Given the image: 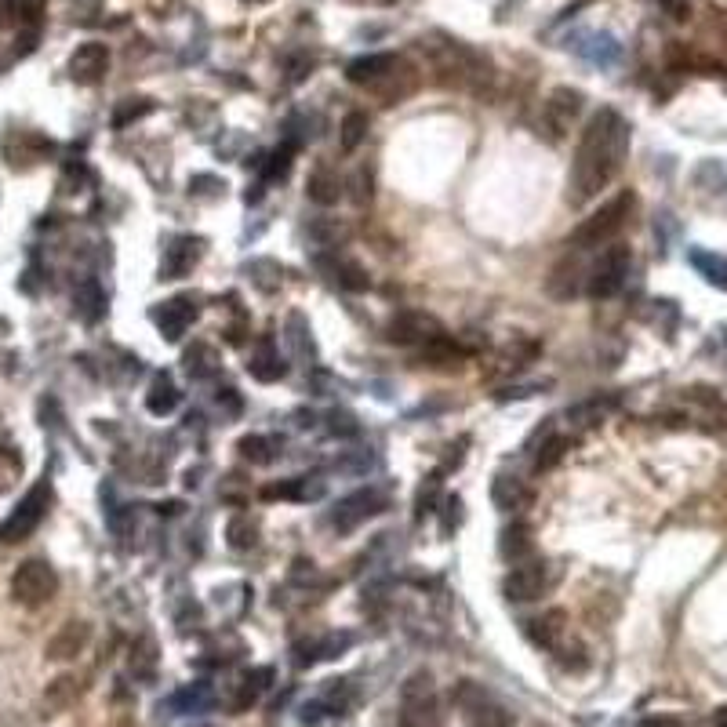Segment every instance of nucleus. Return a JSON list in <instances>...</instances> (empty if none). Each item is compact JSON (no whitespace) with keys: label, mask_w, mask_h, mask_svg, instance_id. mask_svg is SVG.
I'll return each mask as SVG.
<instances>
[{"label":"nucleus","mask_w":727,"mask_h":727,"mask_svg":"<svg viewBox=\"0 0 727 727\" xmlns=\"http://www.w3.org/2000/svg\"><path fill=\"white\" fill-rule=\"evenodd\" d=\"M629 142H633V128H629V120L618 110L604 106L600 113L589 117L586 131L578 139L575 164H571V179H568L571 204H586L600 190H608L611 179L626 164Z\"/></svg>","instance_id":"1"},{"label":"nucleus","mask_w":727,"mask_h":727,"mask_svg":"<svg viewBox=\"0 0 727 727\" xmlns=\"http://www.w3.org/2000/svg\"><path fill=\"white\" fill-rule=\"evenodd\" d=\"M633 208H637V193L633 190L615 193V197H611L608 204H600L589 219L578 222L575 230H571L568 244L571 248H604V244H611V240L622 233V226L629 222Z\"/></svg>","instance_id":"2"},{"label":"nucleus","mask_w":727,"mask_h":727,"mask_svg":"<svg viewBox=\"0 0 727 727\" xmlns=\"http://www.w3.org/2000/svg\"><path fill=\"white\" fill-rule=\"evenodd\" d=\"M451 698H455V709L466 720V727H513V709L477 680H459Z\"/></svg>","instance_id":"3"},{"label":"nucleus","mask_w":727,"mask_h":727,"mask_svg":"<svg viewBox=\"0 0 727 727\" xmlns=\"http://www.w3.org/2000/svg\"><path fill=\"white\" fill-rule=\"evenodd\" d=\"M55 593H59V575H55V568H51L48 560L40 557L22 560L19 568H15V575H11V597L22 608H40Z\"/></svg>","instance_id":"4"},{"label":"nucleus","mask_w":727,"mask_h":727,"mask_svg":"<svg viewBox=\"0 0 727 727\" xmlns=\"http://www.w3.org/2000/svg\"><path fill=\"white\" fill-rule=\"evenodd\" d=\"M629 269H633V251L626 244H608V251H600V259L589 269L586 291L593 299H615L626 288Z\"/></svg>","instance_id":"5"},{"label":"nucleus","mask_w":727,"mask_h":727,"mask_svg":"<svg viewBox=\"0 0 727 727\" xmlns=\"http://www.w3.org/2000/svg\"><path fill=\"white\" fill-rule=\"evenodd\" d=\"M48 506H51V484L40 480L37 488L26 491V498L11 509L8 520L0 524V542H8V546L11 542H26L40 528V520L48 517Z\"/></svg>","instance_id":"6"},{"label":"nucleus","mask_w":727,"mask_h":727,"mask_svg":"<svg viewBox=\"0 0 727 727\" xmlns=\"http://www.w3.org/2000/svg\"><path fill=\"white\" fill-rule=\"evenodd\" d=\"M386 506H389V498L382 488H360V491H353V495L339 498V506L331 509V528L339 531V535H349V531H357L364 520L386 513Z\"/></svg>","instance_id":"7"},{"label":"nucleus","mask_w":727,"mask_h":727,"mask_svg":"<svg viewBox=\"0 0 727 727\" xmlns=\"http://www.w3.org/2000/svg\"><path fill=\"white\" fill-rule=\"evenodd\" d=\"M553 578L557 575H553L546 560H520L506 575V582H502V593H506L509 604H531V600H538L553 586Z\"/></svg>","instance_id":"8"},{"label":"nucleus","mask_w":727,"mask_h":727,"mask_svg":"<svg viewBox=\"0 0 727 727\" xmlns=\"http://www.w3.org/2000/svg\"><path fill=\"white\" fill-rule=\"evenodd\" d=\"M404 727H440V713H437V691H433V677L429 673H415L408 677L404 691Z\"/></svg>","instance_id":"9"},{"label":"nucleus","mask_w":727,"mask_h":727,"mask_svg":"<svg viewBox=\"0 0 727 727\" xmlns=\"http://www.w3.org/2000/svg\"><path fill=\"white\" fill-rule=\"evenodd\" d=\"M193 320H197V299L193 295H175V299L160 302L153 309V324H157V331L168 342H179L190 331Z\"/></svg>","instance_id":"10"},{"label":"nucleus","mask_w":727,"mask_h":727,"mask_svg":"<svg viewBox=\"0 0 727 727\" xmlns=\"http://www.w3.org/2000/svg\"><path fill=\"white\" fill-rule=\"evenodd\" d=\"M204 255V240L182 233V237H171V244L164 248V262H160V277L164 280H182L186 273H193V266Z\"/></svg>","instance_id":"11"},{"label":"nucleus","mask_w":727,"mask_h":727,"mask_svg":"<svg viewBox=\"0 0 727 727\" xmlns=\"http://www.w3.org/2000/svg\"><path fill=\"white\" fill-rule=\"evenodd\" d=\"M106 73H110V48L99 44V40L80 44V48L70 55V77L77 80V84H99Z\"/></svg>","instance_id":"12"},{"label":"nucleus","mask_w":727,"mask_h":727,"mask_svg":"<svg viewBox=\"0 0 727 727\" xmlns=\"http://www.w3.org/2000/svg\"><path fill=\"white\" fill-rule=\"evenodd\" d=\"M353 644H357L353 633H324V637L302 640V644H295V666L306 669V666H317V662H328V658H339Z\"/></svg>","instance_id":"13"},{"label":"nucleus","mask_w":727,"mask_h":727,"mask_svg":"<svg viewBox=\"0 0 727 727\" xmlns=\"http://www.w3.org/2000/svg\"><path fill=\"white\" fill-rule=\"evenodd\" d=\"M437 335H444V331H440L437 320L426 317V313H397L386 328V339L397 342V346H411V342H422V346H426V342L437 339Z\"/></svg>","instance_id":"14"},{"label":"nucleus","mask_w":727,"mask_h":727,"mask_svg":"<svg viewBox=\"0 0 727 727\" xmlns=\"http://www.w3.org/2000/svg\"><path fill=\"white\" fill-rule=\"evenodd\" d=\"M578 110H582V91L557 88L553 95H549V102H546V124H549V131H553V139H560V135H564V131L571 128V120L578 117Z\"/></svg>","instance_id":"15"},{"label":"nucleus","mask_w":727,"mask_h":727,"mask_svg":"<svg viewBox=\"0 0 727 727\" xmlns=\"http://www.w3.org/2000/svg\"><path fill=\"white\" fill-rule=\"evenodd\" d=\"M575 51L586 62L600 66V70H611V66L622 62V44H618L611 33H586V37L575 40Z\"/></svg>","instance_id":"16"},{"label":"nucleus","mask_w":727,"mask_h":727,"mask_svg":"<svg viewBox=\"0 0 727 727\" xmlns=\"http://www.w3.org/2000/svg\"><path fill=\"white\" fill-rule=\"evenodd\" d=\"M88 640H91L88 622H66V626H62L59 633L48 640L44 655H48L51 662H66V658H77L80 651L88 648Z\"/></svg>","instance_id":"17"},{"label":"nucleus","mask_w":727,"mask_h":727,"mask_svg":"<svg viewBox=\"0 0 727 727\" xmlns=\"http://www.w3.org/2000/svg\"><path fill=\"white\" fill-rule=\"evenodd\" d=\"M248 375L255 382H280L288 375V364L280 357V349L273 346V339H262L251 353V364H248Z\"/></svg>","instance_id":"18"},{"label":"nucleus","mask_w":727,"mask_h":727,"mask_svg":"<svg viewBox=\"0 0 727 727\" xmlns=\"http://www.w3.org/2000/svg\"><path fill=\"white\" fill-rule=\"evenodd\" d=\"M568 615L564 611H546L542 618H531L528 622V637L535 640L538 648H546V651H557L564 640H568Z\"/></svg>","instance_id":"19"},{"label":"nucleus","mask_w":727,"mask_h":727,"mask_svg":"<svg viewBox=\"0 0 727 727\" xmlns=\"http://www.w3.org/2000/svg\"><path fill=\"white\" fill-rule=\"evenodd\" d=\"M531 549H535V538H531V528L524 524V520H513V524L502 528V535H498V553H502L509 564L528 560Z\"/></svg>","instance_id":"20"},{"label":"nucleus","mask_w":727,"mask_h":727,"mask_svg":"<svg viewBox=\"0 0 727 727\" xmlns=\"http://www.w3.org/2000/svg\"><path fill=\"white\" fill-rule=\"evenodd\" d=\"M397 70V55H360V59L349 62L346 77L353 80V84H375V80H382L386 73Z\"/></svg>","instance_id":"21"},{"label":"nucleus","mask_w":727,"mask_h":727,"mask_svg":"<svg viewBox=\"0 0 727 727\" xmlns=\"http://www.w3.org/2000/svg\"><path fill=\"white\" fill-rule=\"evenodd\" d=\"M466 357V349L459 342H451L448 335H437V339H429L422 346V364H429V368H462Z\"/></svg>","instance_id":"22"},{"label":"nucleus","mask_w":727,"mask_h":727,"mask_svg":"<svg viewBox=\"0 0 727 727\" xmlns=\"http://www.w3.org/2000/svg\"><path fill=\"white\" fill-rule=\"evenodd\" d=\"M528 488H524V480L517 477H506V473H498L495 480H491V502H495V509H502V513H513V509H524L528 506Z\"/></svg>","instance_id":"23"},{"label":"nucleus","mask_w":727,"mask_h":727,"mask_svg":"<svg viewBox=\"0 0 727 727\" xmlns=\"http://www.w3.org/2000/svg\"><path fill=\"white\" fill-rule=\"evenodd\" d=\"M179 386L171 382V375H153L150 382V393H146V408H150V415H157V419H164V415H171V411L179 408Z\"/></svg>","instance_id":"24"},{"label":"nucleus","mask_w":727,"mask_h":727,"mask_svg":"<svg viewBox=\"0 0 727 727\" xmlns=\"http://www.w3.org/2000/svg\"><path fill=\"white\" fill-rule=\"evenodd\" d=\"M324 495V480L317 477H291L284 484H273V488L262 491V498H291V502H309V498Z\"/></svg>","instance_id":"25"},{"label":"nucleus","mask_w":727,"mask_h":727,"mask_svg":"<svg viewBox=\"0 0 727 727\" xmlns=\"http://www.w3.org/2000/svg\"><path fill=\"white\" fill-rule=\"evenodd\" d=\"M73 309H77V317L84 320V324H95V320L106 313V295H102V288L95 280H84V284L73 291Z\"/></svg>","instance_id":"26"},{"label":"nucleus","mask_w":727,"mask_h":727,"mask_svg":"<svg viewBox=\"0 0 727 727\" xmlns=\"http://www.w3.org/2000/svg\"><path fill=\"white\" fill-rule=\"evenodd\" d=\"M306 193H309V200H317V204H324V208H328V204H339L342 182H339V175H335V171L317 168V171H309Z\"/></svg>","instance_id":"27"},{"label":"nucleus","mask_w":727,"mask_h":727,"mask_svg":"<svg viewBox=\"0 0 727 727\" xmlns=\"http://www.w3.org/2000/svg\"><path fill=\"white\" fill-rule=\"evenodd\" d=\"M615 408H618L615 397H589V400H582V404H575V408H568V422H575V426H597V422L608 419Z\"/></svg>","instance_id":"28"},{"label":"nucleus","mask_w":727,"mask_h":727,"mask_svg":"<svg viewBox=\"0 0 727 727\" xmlns=\"http://www.w3.org/2000/svg\"><path fill=\"white\" fill-rule=\"evenodd\" d=\"M688 259H691V266H695L698 273L713 284V288L727 291V259H720V255H713V251H706V248H695Z\"/></svg>","instance_id":"29"},{"label":"nucleus","mask_w":727,"mask_h":727,"mask_svg":"<svg viewBox=\"0 0 727 727\" xmlns=\"http://www.w3.org/2000/svg\"><path fill=\"white\" fill-rule=\"evenodd\" d=\"M269 680H273V669H266V666L248 669V673L240 677V695H237V702H233V706H237V709H248L251 702H259L262 691L269 688Z\"/></svg>","instance_id":"30"},{"label":"nucleus","mask_w":727,"mask_h":727,"mask_svg":"<svg viewBox=\"0 0 727 727\" xmlns=\"http://www.w3.org/2000/svg\"><path fill=\"white\" fill-rule=\"evenodd\" d=\"M182 364L190 371V379H208L211 371H215V364H219V353L208 342H193V349H186Z\"/></svg>","instance_id":"31"},{"label":"nucleus","mask_w":727,"mask_h":727,"mask_svg":"<svg viewBox=\"0 0 727 727\" xmlns=\"http://www.w3.org/2000/svg\"><path fill=\"white\" fill-rule=\"evenodd\" d=\"M11 22L19 30H40V15H44V0H4Z\"/></svg>","instance_id":"32"},{"label":"nucleus","mask_w":727,"mask_h":727,"mask_svg":"<svg viewBox=\"0 0 727 727\" xmlns=\"http://www.w3.org/2000/svg\"><path fill=\"white\" fill-rule=\"evenodd\" d=\"M364 139H368V113H360V110L346 113V120H342V128H339L342 153H353Z\"/></svg>","instance_id":"33"},{"label":"nucleus","mask_w":727,"mask_h":727,"mask_svg":"<svg viewBox=\"0 0 727 727\" xmlns=\"http://www.w3.org/2000/svg\"><path fill=\"white\" fill-rule=\"evenodd\" d=\"M168 706L175 709V713H200V709L211 706V691L204 688V684H190V688L175 691Z\"/></svg>","instance_id":"34"},{"label":"nucleus","mask_w":727,"mask_h":727,"mask_svg":"<svg viewBox=\"0 0 727 727\" xmlns=\"http://www.w3.org/2000/svg\"><path fill=\"white\" fill-rule=\"evenodd\" d=\"M226 542H230V549H237V553L255 549L259 546V528L251 524V517H233L230 524H226Z\"/></svg>","instance_id":"35"},{"label":"nucleus","mask_w":727,"mask_h":727,"mask_svg":"<svg viewBox=\"0 0 727 727\" xmlns=\"http://www.w3.org/2000/svg\"><path fill=\"white\" fill-rule=\"evenodd\" d=\"M320 266L328 269L331 280H339L342 288H349V291H364V288H368V273H364L360 266H353V262H324V259H320Z\"/></svg>","instance_id":"36"},{"label":"nucleus","mask_w":727,"mask_h":727,"mask_svg":"<svg viewBox=\"0 0 727 727\" xmlns=\"http://www.w3.org/2000/svg\"><path fill=\"white\" fill-rule=\"evenodd\" d=\"M240 455H244V459H251L255 466H269V462L277 459V440L259 437V433H255V437H244V440H240Z\"/></svg>","instance_id":"37"},{"label":"nucleus","mask_w":727,"mask_h":727,"mask_svg":"<svg viewBox=\"0 0 727 727\" xmlns=\"http://www.w3.org/2000/svg\"><path fill=\"white\" fill-rule=\"evenodd\" d=\"M295 150H299L295 142H284L280 150L269 153V164H266V171H262V175H266L269 182L284 179V175H288V171H291V157H295Z\"/></svg>","instance_id":"38"},{"label":"nucleus","mask_w":727,"mask_h":727,"mask_svg":"<svg viewBox=\"0 0 727 727\" xmlns=\"http://www.w3.org/2000/svg\"><path fill=\"white\" fill-rule=\"evenodd\" d=\"M146 113H153V102L150 99H124L117 106V113H113V128H128L131 120L146 117Z\"/></svg>","instance_id":"39"},{"label":"nucleus","mask_w":727,"mask_h":727,"mask_svg":"<svg viewBox=\"0 0 727 727\" xmlns=\"http://www.w3.org/2000/svg\"><path fill=\"white\" fill-rule=\"evenodd\" d=\"M73 691H77V680H73V677L51 680V688L44 691V706H48V709L66 706V702H70V698H73Z\"/></svg>","instance_id":"40"},{"label":"nucleus","mask_w":727,"mask_h":727,"mask_svg":"<svg viewBox=\"0 0 727 727\" xmlns=\"http://www.w3.org/2000/svg\"><path fill=\"white\" fill-rule=\"evenodd\" d=\"M131 669H135V677H142V680L153 677V640H142L139 648H131Z\"/></svg>","instance_id":"41"},{"label":"nucleus","mask_w":727,"mask_h":727,"mask_svg":"<svg viewBox=\"0 0 727 727\" xmlns=\"http://www.w3.org/2000/svg\"><path fill=\"white\" fill-rule=\"evenodd\" d=\"M564 451H568V440H560V437L549 440L546 448H542V455L535 459V473H546V469L557 466V462L564 459Z\"/></svg>","instance_id":"42"},{"label":"nucleus","mask_w":727,"mask_h":727,"mask_svg":"<svg viewBox=\"0 0 727 727\" xmlns=\"http://www.w3.org/2000/svg\"><path fill=\"white\" fill-rule=\"evenodd\" d=\"M288 342L291 346H295V353H299V357H306L309 353V346H306V339H302V335H309V324H306V317H302V313H291L288 317Z\"/></svg>","instance_id":"43"},{"label":"nucleus","mask_w":727,"mask_h":727,"mask_svg":"<svg viewBox=\"0 0 727 727\" xmlns=\"http://www.w3.org/2000/svg\"><path fill=\"white\" fill-rule=\"evenodd\" d=\"M357 419H353V415H346V411H335V415H331V433H335V437H353V433H357Z\"/></svg>","instance_id":"44"},{"label":"nucleus","mask_w":727,"mask_h":727,"mask_svg":"<svg viewBox=\"0 0 727 727\" xmlns=\"http://www.w3.org/2000/svg\"><path fill=\"white\" fill-rule=\"evenodd\" d=\"M219 408H226L230 415H240V397H237V389H219Z\"/></svg>","instance_id":"45"},{"label":"nucleus","mask_w":727,"mask_h":727,"mask_svg":"<svg viewBox=\"0 0 727 727\" xmlns=\"http://www.w3.org/2000/svg\"><path fill=\"white\" fill-rule=\"evenodd\" d=\"M713 724H717V727H727V706H720L717 713H713Z\"/></svg>","instance_id":"46"},{"label":"nucleus","mask_w":727,"mask_h":727,"mask_svg":"<svg viewBox=\"0 0 727 727\" xmlns=\"http://www.w3.org/2000/svg\"><path fill=\"white\" fill-rule=\"evenodd\" d=\"M662 4H666V8H677V11H684V4H680V0H662Z\"/></svg>","instance_id":"47"},{"label":"nucleus","mask_w":727,"mask_h":727,"mask_svg":"<svg viewBox=\"0 0 727 727\" xmlns=\"http://www.w3.org/2000/svg\"><path fill=\"white\" fill-rule=\"evenodd\" d=\"M244 4H269V0H244Z\"/></svg>","instance_id":"48"},{"label":"nucleus","mask_w":727,"mask_h":727,"mask_svg":"<svg viewBox=\"0 0 727 727\" xmlns=\"http://www.w3.org/2000/svg\"><path fill=\"white\" fill-rule=\"evenodd\" d=\"M535 727H549V724H535Z\"/></svg>","instance_id":"49"}]
</instances>
